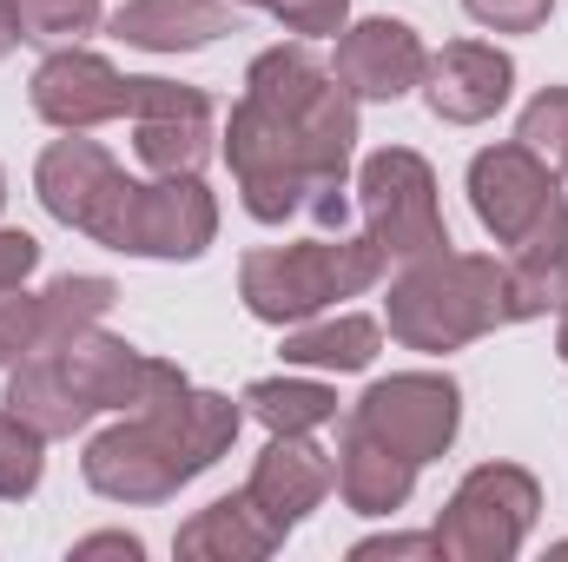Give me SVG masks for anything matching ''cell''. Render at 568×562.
Wrapping results in <instances>:
<instances>
[{
	"label": "cell",
	"mask_w": 568,
	"mask_h": 562,
	"mask_svg": "<svg viewBox=\"0 0 568 562\" xmlns=\"http://www.w3.org/2000/svg\"><path fill=\"white\" fill-rule=\"evenodd\" d=\"M27 100H33V113H40L47 127H60V133H93V127H106V120L126 113L133 80H126L113 60L87 53V47H53V53L33 67Z\"/></svg>",
	"instance_id": "12"
},
{
	"label": "cell",
	"mask_w": 568,
	"mask_h": 562,
	"mask_svg": "<svg viewBox=\"0 0 568 562\" xmlns=\"http://www.w3.org/2000/svg\"><path fill=\"white\" fill-rule=\"evenodd\" d=\"M351 423L371 430L377 443H390L397 456H410L424 470L463 430V391H456L449 371H397V378H377L351 404Z\"/></svg>",
	"instance_id": "8"
},
{
	"label": "cell",
	"mask_w": 568,
	"mask_h": 562,
	"mask_svg": "<svg viewBox=\"0 0 568 562\" xmlns=\"http://www.w3.org/2000/svg\"><path fill=\"white\" fill-rule=\"evenodd\" d=\"M516 93V60L489 40H449L443 53H429L424 73V100L436 120L449 127H483L509 107Z\"/></svg>",
	"instance_id": "14"
},
{
	"label": "cell",
	"mask_w": 568,
	"mask_h": 562,
	"mask_svg": "<svg viewBox=\"0 0 568 562\" xmlns=\"http://www.w3.org/2000/svg\"><path fill=\"white\" fill-rule=\"evenodd\" d=\"M126 120H133V152L152 179H199L205 172L212 140H219V113L199 87L145 73V80H133Z\"/></svg>",
	"instance_id": "10"
},
{
	"label": "cell",
	"mask_w": 568,
	"mask_h": 562,
	"mask_svg": "<svg viewBox=\"0 0 568 562\" xmlns=\"http://www.w3.org/2000/svg\"><path fill=\"white\" fill-rule=\"evenodd\" d=\"M278 543H284V530L252 503V490L205 503V510H199L192 523H179V536H172V550L185 562H258V556H272Z\"/></svg>",
	"instance_id": "19"
},
{
	"label": "cell",
	"mask_w": 568,
	"mask_h": 562,
	"mask_svg": "<svg viewBox=\"0 0 568 562\" xmlns=\"http://www.w3.org/2000/svg\"><path fill=\"white\" fill-rule=\"evenodd\" d=\"M542 516V483L523 463H476L436 516L449 562H509Z\"/></svg>",
	"instance_id": "7"
},
{
	"label": "cell",
	"mask_w": 568,
	"mask_h": 562,
	"mask_svg": "<svg viewBox=\"0 0 568 562\" xmlns=\"http://www.w3.org/2000/svg\"><path fill=\"white\" fill-rule=\"evenodd\" d=\"M179 384H185L179 364H165V358H152V351H140V344H126V338L93 324V331L60 338V344H33L13 364L0 404L53 443V436H80L100 411H120V418L152 411Z\"/></svg>",
	"instance_id": "2"
},
{
	"label": "cell",
	"mask_w": 568,
	"mask_h": 562,
	"mask_svg": "<svg viewBox=\"0 0 568 562\" xmlns=\"http://www.w3.org/2000/svg\"><path fill=\"white\" fill-rule=\"evenodd\" d=\"M417 490V463L397 456L390 443H377L371 430L344 423V443H337V496L351 516H397Z\"/></svg>",
	"instance_id": "17"
},
{
	"label": "cell",
	"mask_w": 568,
	"mask_h": 562,
	"mask_svg": "<svg viewBox=\"0 0 568 562\" xmlns=\"http://www.w3.org/2000/svg\"><path fill=\"white\" fill-rule=\"evenodd\" d=\"M410 556H443L436 530L429 536H371V543L351 550V562H410Z\"/></svg>",
	"instance_id": "30"
},
{
	"label": "cell",
	"mask_w": 568,
	"mask_h": 562,
	"mask_svg": "<svg viewBox=\"0 0 568 562\" xmlns=\"http://www.w3.org/2000/svg\"><path fill=\"white\" fill-rule=\"evenodd\" d=\"M245 411L272 436H311V430L337 423V391L311 384V378H258V384H245Z\"/></svg>",
	"instance_id": "22"
},
{
	"label": "cell",
	"mask_w": 568,
	"mask_h": 562,
	"mask_svg": "<svg viewBox=\"0 0 568 562\" xmlns=\"http://www.w3.org/2000/svg\"><path fill=\"white\" fill-rule=\"evenodd\" d=\"M87 239H100L113 252H133V259L185 265L219 239V199L205 192V179H152V185H140V179L120 172V185L106 192Z\"/></svg>",
	"instance_id": "5"
},
{
	"label": "cell",
	"mask_w": 568,
	"mask_h": 562,
	"mask_svg": "<svg viewBox=\"0 0 568 562\" xmlns=\"http://www.w3.org/2000/svg\"><path fill=\"white\" fill-rule=\"evenodd\" d=\"M113 298H120V284L100 279V272H67V279H53L40 291V344H60V338H73V331H93V324L113 311Z\"/></svg>",
	"instance_id": "23"
},
{
	"label": "cell",
	"mask_w": 568,
	"mask_h": 562,
	"mask_svg": "<svg viewBox=\"0 0 568 562\" xmlns=\"http://www.w3.org/2000/svg\"><path fill=\"white\" fill-rule=\"evenodd\" d=\"M0 205H7V172H0Z\"/></svg>",
	"instance_id": "35"
},
{
	"label": "cell",
	"mask_w": 568,
	"mask_h": 562,
	"mask_svg": "<svg viewBox=\"0 0 568 562\" xmlns=\"http://www.w3.org/2000/svg\"><path fill=\"white\" fill-rule=\"evenodd\" d=\"M384 351V324L364 318V311H337V318H304V324H284V364L291 371H371V358Z\"/></svg>",
	"instance_id": "21"
},
{
	"label": "cell",
	"mask_w": 568,
	"mask_h": 562,
	"mask_svg": "<svg viewBox=\"0 0 568 562\" xmlns=\"http://www.w3.org/2000/svg\"><path fill=\"white\" fill-rule=\"evenodd\" d=\"M278 13L284 33H304V40H337L344 20H351V0H265Z\"/></svg>",
	"instance_id": "28"
},
{
	"label": "cell",
	"mask_w": 568,
	"mask_h": 562,
	"mask_svg": "<svg viewBox=\"0 0 568 562\" xmlns=\"http://www.w3.org/2000/svg\"><path fill=\"white\" fill-rule=\"evenodd\" d=\"M20 7V33L40 47H80L100 27V0H13Z\"/></svg>",
	"instance_id": "25"
},
{
	"label": "cell",
	"mask_w": 568,
	"mask_h": 562,
	"mask_svg": "<svg viewBox=\"0 0 568 562\" xmlns=\"http://www.w3.org/2000/svg\"><path fill=\"white\" fill-rule=\"evenodd\" d=\"M384 324L404 351H463L489 331L509 324V279L503 259L483 252H429L417 265H404V279L390 284L384 298Z\"/></svg>",
	"instance_id": "3"
},
{
	"label": "cell",
	"mask_w": 568,
	"mask_h": 562,
	"mask_svg": "<svg viewBox=\"0 0 568 562\" xmlns=\"http://www.w3.org/2000/svg\"><path fill=\"white\" fill-rule=\"evenodd\" d=\"M351 152H357V100L324 73L304 47H272L245 67V100L225 127V165L258 225L317 219L344 232L351 219Z\"/></svg>",
	"instance_id": "1"
},
{
	"label": "cell",
	"mask_w": 568,
	"mask_h": 562,
	"mask_svg": "<svg viewBox=\"0 0 568 562\" xmlns=\"http://www.w3.org/2000/svg\"><path fill=\"white\" fill-rule=\"evenodd\" d=\"M556 351H562V364H568V304H562V331H556Z\"/></svg>",
	"instance_id": "34"
},
{
	"label": "cell",
	"mask_w": 568,
	"mask_h": 562,
	"mask_svg": "<svg viewBox=\"0 0 568 562\" xmlns=\"http://www.w3.org/2000/svg\"><path fill=\"white\" fill-rule=\"evenodd\" d=\"M469 205H476V219L496 245H523L562 205V185L523 140H503L469 159Z\"/></svg>",
	"instance_id": "11"
},
{
	"label": "cell",
	"mask_w": 568,
	"mask_h": 562,
	"mask_svg": "<svg viewBox=\"0 0 568 562\" xmlns=\"http://www.w3.org/2000/svg\"><path fill=\"white\" fill-rule=\"evenodd\" d=\"M232 33V0H126L113 13V40L145 53H192Z\"/></svg>",
	"instance_id": "20"
},
{
	"label": "cell",
	"mask_w": 568,
	"mask_h": 562,
	"mask_svg": "<svg viewBox=\"0 0 568 562\" xmlns=\"http://www.w3.org/2000/svg\"><path fill=\"white\" fill-rule=\"evenodd\" d=\"M357 212H364V239L384 252V265H417L429 252H449L436 172L410 145H384L357 165Z\"/></svg>",
	"instance_id": "6"
},
{
	"label": "cell",
	"mask_w": 568,
	"mask_h": 562,
	"mask_svg": "<svg viewBox=\"0 0 568 562\" xmlns=\"http://www.w3.org/2000/svg\"><path fill=\"white\" fill-rule=\"evenodd\" d=\"M239 7H265V0H239Z\"/></svg>",
	"instance_id": "36"
},
{
	"label": "cell",
	"mask_w": 568,
	"mask_h": 562,
	"mask_svg": "<svg viewBox=\"0 0 568 562\" xmlns=\"http://www.w3.org/2000/svg\"><path fill=\"white\" fill-rule=\"evenodd\" d=\"M463 13L489 33H542L556 0H463Z\"/></svg>",
	"instance_id": "29"
},
{
	"label": "cell",
	"mask_w": 568,
	"mask_h": 562,
	"mask_svg": "<svg viewBox=\"0 0 568 562\" xmlns=\"http://www.w3.org/2000/svg\"><path fill=\"white\" fill-rule=\"evenodd\" d=\"M40 344V291L0 284V371H13Z\"/></svg>",
	"instance_id": "27"
},
{
	"label": "cell",
	"mask_w": 568,
	"mask_h": 562,
	"mask_svg": "<svg viewBox=\"0 0 568 562\" xmlns=\"http://www.w3.org/2000/svg\"><path fill=\"white\" fill-rule=\"evenodd\" d=\"M503 279H509V324L549 318V311L568 304V199L523 239V245H509Z\"/></svg>",
	"instance_id": "18"
},
{
	"label": "cell",
	"mask_w": 568,
	"mask_h": 562,
	"mask_svg": "<svg viewBox=\"0 0 568 562\" xmlns=\"http://www.w3.org/2000/svg\"><path fill=\"white\" fill-rule=\"evenodd\" d=\"M516 140L529 145L549 172H568V87H542V93L523 107Z\"/></svg>",
	"instance_id": "26"
},
{
	"label": "cell",
	"mask_w": 568,
	"mask_h": 562,
	"mask_svg": "<svg viewBox=\"0 0 568 562\" xmlns=\"http://www.w3.org/2000/svg\"><path fill=\"white\" fill-rule=\"evenodd\" d=\"M47 476V436L27 418L0 411V503H27Z\"/></svg>",
	"instance_id": "24"
},
{
	"label": "cell",
	"mask_w": 568,
	"mask_h": 562,
	"mask_svg": "<svg viewBox=\"0 0 568 562\" xmlns=\"http://www.w3.org/2000/svg\"><path fill=\"white\" fill-rule=\"evenodd\" d=\"M384 252L371 239H304V245H265V252H245L239 265V298L258 324H304V318H324L331 304L344 298H364L371 284L384 279Z\"/></svg>",
	"instance_id": "4"
},
{
	"label": "cell",
	"mask_w": 568,
	"mask_h": 562,
	"mask_svg": "<svg viewBox=\"0 0 568 562\" xmlns=\"http://www.w3.org/2000/svg\"><path fill=\"white\" fill-rule=\"evenodd\" d=\"M20 40H27V33H20V7H13V0H0V60H7Z\"/></svg>",
	"instance_id": "33"
},
{
	"label": "cell",
	"mask_w": 568,
	"mask_h": 562,
	"mask_svg": "<svg viewBox=\"0 0 568 562\" xmlns=\"http://www.w3.org/2000/svg\"><path fill=\"white\" fill-rule=\"evenodd\" d=\"M331 73L351 100H384L390 107V100L424 87L429 47L417 40L410 20H357V27L337 33V67Z\"/></svg>",
	"instance_id": "13"
},
{
	"label": "cell",
	"mask_w": 568,
	"mask_h": 562,
	"mask_svg": "<svg viewBox=\"0 0 568 562\" xmlns=\"http://www.w3.org/2000/svg\"><path fill=\"white\" fill-rule=\"evenodd\" d=\"M33 265H40V239H33V232H7V225H0V284H27Z\"/></svg>",
	"instance_id": "31"
},
{
	"label": "cell",
	"mask_w": 568,
	"mask_h": 562,
	"mask_svg": "<svg viewBox=\"0 0 568 562\" xmlns=\"http://www.w3.org/2000/svg\"><path fill=\"white\" fill-rule=\"evenodd\" d=\"M80 476L106 503H172L192 483V463L179 456L172 430L152 418V411H133V418H120L113 430H100L87 443Z\"/></svg>",
	"instance_id": "9"
},
{
	"label": "cell",
	"mask_w": 568,
	"mask_h": 562,
	"mask_svg": "<svg viewBox=\"0 0 568 562\" xmlns=\"http://www.w3.org/2000/svg\"><path fill=\"white\" fill-rule=\"evenodd\" d=\"M113 185H120L113 152H106L100 140H80V133L53 140L47 152H40V165H33V192H40V205H47L60 225H73V232H87V225L100 219V205H106Z\"/></svg>",
	"instance_id": "16"
},
{
	"label": "cell",
	"mask_w": 568,
	"mask_h": 562,
	"mask_svg": "<svg viewBox=\"0 0 568 562\" xmlns=\"http://www.w3.org/2000/svg\"><path fill=\"white\" fill-rule=\"evenodd\" d=\"M73 556H80V562H87V556H126V562H140L145 543H140V536H126V530H106V536H80V543H73Z\"/></svg>",
	"instance_id": "32"
},
{
	"label": "cell",
	"mask_w": 568,
	"mask_h": 562,
	"mask_svg": "<svg viewBox=\"0 0 568 562\" xmlns=\"http://www.w3.org/2000/svg\"><path fill=\"white\" fill-rule=\"evenodd\" d=\"M252 503L278 523L284 536L337 490V463L311 443V436H272L265 450H258V463H252Z\"/></svg>",
	"instance_id": "15"
}]
</instances>
